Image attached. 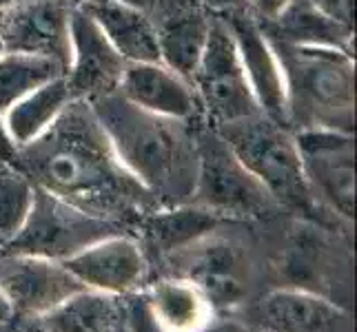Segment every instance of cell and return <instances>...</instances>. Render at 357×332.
Here are the masks:
<instances>
[{"label":"cell","instance_id":"cell-1","mask_svg":"<svg viewBox=\"0 0 357 332\" xmlns=\"http://www.w3.org/2000/svg\"><path fill=\"white\" fill-rule=\"evenodd\" d=\"M14 164L36 187L118 226L140 224L160 206L120 164L89 102H69L52 129L22 146Z\"/></svg>","mask_w":357,"mask_h":332},{"label":"cell","instance_id":"cell-2","mask_svg":"<svg viewBox=\"0 0 357 332\" xmlns=\"http://www.w3.org/2000/svg\"><path fill=\"white\" fill-rule=\"evenodd\" d=\"M114 151L160 206L187 204L195 182V125L142 111L112 93L89 102Z\"/></svg>","mask_w":357,"mask_h":332},{"label":"cell","instance_id":"cell-3","mask_svg":"<svg viewBox=\"0 0 357 332\" xmlns=\"http://www.w3.org/2000/svg\"><path fill=\"white\" fill-rule=\"evenodd\" d=\"M284 78L291 131L355 129V58L351 52L271 40Z\"/></svg>","mask_w":357,"mask_h":332},{"label":"cell","instance_id":"cell-4","mask_svg":"<svg viewBox=\"0 0 357 332\" xmlns=\"http://www.w3.org/2000/svg\"><path fill=\"white\" fill-rule=\"evenodd\" d=\"M213 129L229 142L233 153L271 193L280 208H293L306 217L324 213L309 191L298 144L287 125L264 113H255Z\"/></svg>","mask_w":357,"mask_h":332},{"label":"cell","instance_id":"cell-5","mask_svg":"<svg viewBox=\"0 0 357 332\" xmlns=\"http://www.w3.org/2000/svg\"><path fill=\"white\" fill-rule=\"evenodd\" d=\"M189 204L220 219H264L280 211L211 125H195V182Z\"/></svg>","mask_w":357,"mask_h":332},{"label":"cell","instance_id":"cell-6","mask_svg":"<svg viewBox=\"0 0 357 332\" xmlns=\"http://www.w3.org/2000/svg\"><path fill=\"white\" fill-rule=\"evenodd\" d=\"M191 87L198 95L206 125L211 127H222L260 113L240 63L236 40L220 16L211 18V29L191 76Z\"/></svg>","mask_w":357,"mask_h":332},{"label":"cell","instance_id":"cell-7","mask_svg":"<svg viewBox=\"0 0 357 332\" xmlns=\"http://www.w3.org/2000/svg\"><path fill=\"white\" fill-rule=\"evenodd\" d=\"M114 232H122V226L96 217L82 208L56 198L40 187H36L29 217L20 235L5 251L27 253L63 262L73 253L82 251L98 239Z\"/></svg>","mask_w":357,"mask_h":332},{"label":"cell","instance_id":"cell-8","mask_svg":"<svg viewBox=\"0 0 357 332\" xmlns=\"http://www.w3.org/2000/svg\"><path fill=\"white\" fill-rule=\"evenodd\" d=\"M171 277L187 279L198 288L215 315L231 313L249 297V264L242 248L218 232L169 253Z\"/></svg>","mask_w":357,"mask_h":332},{"label":"cell","instance_id":"cell-9","mask_svg":"<svg viewBox=\"0 0 357 332\" xmlns=\"http://www.w3.org/2000/svg\"><path fill=\"white\" fill-rule=\"evenodd\" d=\"M313 200L324 213L351 224L355 217V140L331 129L293 131Z\"/></svg>","mask_w":357,"mask_h":332},{"label":"cell","instance_id":"cell-10","mask_svg":"<svg viewBox=\"0 0 357 332\" xmlns=\"http://www.w3.org/2000/svg\"><path fill=\"white\" fill-rule=\"evenodd\" d=\"M127 60L122 58L100 24L80 5H73L69 18V58L65 82L71 100L93 102L118 91Z\"/></svg>","mask_w":357,"mask_h":332},{"label":"cell","instance_id":"cell-11","mask_svg":"<svg viewBox=\"0 0 357 332\" xmlns=\"http://www.w3.org/2000/svg\"><path fill=\"white\" fill-rule=\"evenodd\" d=\"M84 286L63 262L38 255L0 251V292L16 319H38Z\"/></svg>","mask_w":357,"mask_h":332},{"label":"cell","instance_id":"cell-12","mask_svg":"<svg viewBox=\"0 0 357 332\" xmlns=\"http://www.w3.org/2000/svg\"><path fill=\"white\" fill-rule=\"evenodd\" d=\"M84 288L129 297L144 288L146 257L140 244L125 232H114L63 260Z\"/></svg>","mask_w":357,"mask_h":332},{"label":"cell","instance_id":"cell-13","mask_svg":"<svg viewBox=\"0 0 357 332\" xmlns=\"http://www.w3.org/2000/svg\"><path fill=\"white\" fill-rule=\"evenodd\" d=\"M73 5V0H16L0 11V35L5 49L54 58L67 69Z\"/></svg>","mask_w":357,"mask_h":332},{"label":"cell","instance_id":"cell-14","mask_svg":"<svg viewBox=\"0 0 357 332\" xmlns=\"http://www.w3.org/2000/svg\"><path fill=\"white\" fill-rule=\"evenodd\" d=\"M220 18L227 22L233 40H236L240 63L244 67L246 80H249V87L253 91L260 113L287 125L284 78H282L275 49L271 45L268 35L264 33L262 22L249 9Z\"/></svg>","mask_w":357,"mask_h":332},{"label":"cell","instance_id":"cell-15","mask_svg":"<svg viewBox=\"0 0 357 332\" xmlns=\"http://www.w3.org/2000/svg\"><path fill=\"white\" fill-rule=\"evenodd\" d=\"M144 14L153 24L160 63L191 82L213 14H208L198 0H151Z\"/></svg>","mask_w":357,"mask_h":332},{"label":"cell","instance_id":"cell-16","mask_svg":"<svg viewBox=\"0 0 357 332\" xmlns=\"http://www.w3.org/2000/svg\"><path fill=\"white\" fill-rule=\"evenodd\" d=\"M127 102L149 113L184 122H200L202 111L191 82L160 60L127 63L116 91Z\"/></svg>","mask_w":357,"mask_h":332},{"label":"cell","instance_id":"cell-17","mask_svg":"<svg viewBox=\"0 0 357 332\" xmlns=\"http://www.w3.org/2000/svg\"><path fill=\"white\" fill-rule=\"evenodd\" d=\"M264 330L273 332H355L353 315L324 294L300 286L275 288L260 301Z\"/></svg>","mask_w":357,"mask_h":332},{"label":"cell","instance_id":"cell-18","mask_svg":"<svg viewBox=\"0 0 357 332\" xmlns=\"http://www.w3.org/2000/svg\"><path fill=\"white\" fill-rule=\"evenodd\" d=\"M268 40L293 47H322L342 49L353 54V27L326 16L306 0H289V5L280 14L262 22Z\"/></svg>","mask_w":357,"mask_h":332},{"label":"cell","instance_id":"cell-19","mask_svg":"<svg viewBox=\"0 0 357 332\" xmlns=\"http://www.w3.org/2000/svg\"><path fill=\"white\" fill-rule=\"evenodd\" d=\"M140 292L165 332H200L218 317L204 294L187 279L169 275Z\"/></svg>","mask_w":357,"mask_h":332},{"label":"cell","instance_id":"cell-20","mask_svg":"<svg viewBox=\"0 0 357 332\" xmlns=\"http://www.w3.org/2000/svg\"><path fill=\"white\" fill-rule=\"evenodd\" d=\"M84 9L100 24L102 33L127 63L160 60L153 24L142 9L118 5L114 0H100Z\"/></svg>","mask_w":357,"mask_h":332},{"label":"cell","instance_id":"cell-21","mask_svg":"<svg viewBox=\"0 0 357 332\" xmlns=\"http://www.w3.org/2000/svg\"><path fill=\"white\" fill-rule=\"evenodd\" d=\"M125 319V299L84 288L38 317L52 332H114Z\"/></svg>","mask_w":357,"mask_h":332},{"label":"cell","instance_id":"cell-22","mask_svg":"<svg viewBox=\"0 0 357 332\" xmlns=\"http://www.w3.org/2000/svg\"><path fill=\"white\" fill-rule=\"evenodd\" d=\"M69 102L73 100L63 76L43 84L40 89L31 91L14 106H9L3 116H5L7 131L14 144L18 146V151L22 146L31 144L33 140H38L45 131L52 129V125L63 116V111L69 106Z\"/></svg>","mask_w":357,"mask_h":332},{"label":"cell","instance_id":"cell-23","mask_svg":"<svg viewBox=\"0 0 357 332\" xmlns=\"http://www.w3.org/2000/svg\"><path fill=\"white\" fill-rule=\"evenodd\" d=\"M220 221L222 219L213 213L187 202L176 206H158L140 221V226L155 248L169 255L213 232L220 226Z\"/></svg>","mask_w":357,"mask_h":332},{"label":"cell","instance_id":"cell-24","mask_svg":"<svg viewBox=\"0 0 357 332\" xmlns=\"http://www.w3.org/2000/svg\"><path fill=\"white\" fill-rule=\"evenodd\" d=\"M63 76L65 65L60 60L38 54L5 52L0 58V113L43 84Z\"/></svg>","mask_w":357,"mask_h":332},{"label":"cell","instance_id":"cell-25","mask_svg":"<svg viewBox=\"0 0 357 332\" xmlns=\"http://www.w3.org/2000/svg\"><path fill=\"white\" fill-rule=\"evenodd\" d=\"M36 184L16 164H0V251L14 242L29 217Z\"/></svg>","mask_w":357,"mask_h":332},{"label":"cell","instance_id":"cell-26","mask_svg":"<svg viewBox=\"0 0 357 332\" xmlns=\"http://www.w3.org/2000/svg\"><path fill=\"white\" fill-rule=\"evenodd\" d=\"M125 310H127V324L131 332H165L153 319L149 306H146L142 292H135L125 297Z\"/></svg>","mask_w":357,"mask_h":332},{"label":"cell","instance_id":"cell-27","mask_svg":"<svg viewBox=\"0 0 357 332\" xmlns=\"http://www.w3.org/2000/svg\"><path fill=\"white\" fill-rule=\"evenodd\" d=\"M319 11H324L326 16L335 18L337 22L353 27V11H355V0H306Z\"/></svg>","mask_w":357,"mask_h":332},{"label":"cell","instance_id":"cell-28","mask_svg":"<svg viewBox=\"0 0 357 332\" xmlns=\"http://www.w3.org/2000/svg\"><path fill=\"white\" fill-rule=\"evenodd\" d=\"M287 5H289V0H249V11L260 22H268Z\"/></svg>","mask_w":357,"mask_h":332},{"label":"cell","instance_id":"cell-29","mask_svg":"<svg viewBox=\"0 0 357 332\" xmlns=\"http://www.w3.org/2000/svg\"><path fill=\"white\" fill-rule=\"evenodd\" d=\"M198 3L213 16H229L249 9V0H198Z\"/></svg>","mask_w":357,"mask_h":332},{"label":"cell","instance_id":"cell-30","mask_svg":"<svg viewBox=\"0 0 357 332\" xmlns=\"http://www.w3.org/2000/svg\"><path fill=\"white\" fill-rule=\"evenodd\" d=\"M18 157V146L11 140L5 125V116L0 113V164H14Z\"/></svg>","mask_w":357,"mask_h":332},{"label":"cell","instance_id":"cell-31","mask_svg":"<svg viewBox=\"0 0 357 332\" xmlns=\"http://www.w3.org/2000/svg\"><path fill=\"white\" fill-rule=\"evenodd\" d=\"M200 332H253V328L238 322V319H229V317L218 315L213 322L206 328H202Z\"/></svg>","mask_w":357,"mask_h":332},{"label":"cell","instance_id":"cell-32","mask_svg":"<svg viewBox=\"0 0 357 332\" xmlns=\"http://www.w3.org/2000/svg\"><path fill=\"white\" fill-rule=\"evenodd\" d=\"M14 322H16V315H14V310H11L9 301L5 299V294L0 292V326H9Z\"/></svg>","mask_w":357,"mask_h":332},{"label":"cell","instance_id":"cell-33","mask_svg":"<svg viewBox=\"0 0 357 332\" xmlns=\"http://www.w3.org/2000/svg\"><path fill=\"white\" fill-rule=\"evenodd\" d=\"M11 332H52L49 328H45L38 319H22V324L18 328H14Z\"/></svg>","mask_w":357,"mask_h":332},{"label":"cell","instance_id":"cell-34","mask_svg":"<svg viewBox=\"0 0 357 332\" xmlns=\"http://www.w3.org/2000/svg\"><path fill=\"white\" fill-rule=\"evenodd\" d=\"M114 3H118V5H127V7H133V9H146L149 7V3L151 0H114Z\"/></svg>","mask_w":357,"mask_h":332},{"label":"cell","instance_id":"cell-35","mask_svg":"<svg viewBox=\"0 0 357 332\" xmlns=\"http://www.w3.org/2000/svg\"><path fill=\"white\" fill-rule=\"evenodd\" d=\"M114 332H131L129 330V324H127V310H125V319H122V322L118 324V328Z\"/></svg>","mask_w":357,"mask_h":332},{"label":"cell","instance_id":"cell-36","mask_svg":"<svg viewBox=\"0 0 357 332\" xmlns=\"http://www.w3.org/2000/svg\"><path fill=\"white\" fill-rule=\"evenodd\" d=\"M76 5H80V7H91V5H96V3H100V0H73Z\"/></svg>","mask_w":357,"mask_h":332},{"label":"cell","instance_id":"cell-37","mask_svg":"<svg viewBox=\"0 0 357 332\" xmlns=\"http://www.w3.org/2000/svg\"><path fill=\"white\" fill-rule=\"evenodd\" d=\"M16 3V0H0V11H5L9 5H14Z\"/></svg>","mask_w":357,"mask_h":332},{"label":"cell","instance_id":"cell-38","mask_svg":"<svg viewBox=\"0 0 357 332\" xmlns=\"http://www.w3.org/2000/svg\"><path fill=\"white\" fill-rule=\"evenodd\" d=\"M5 52H7V49H5V40H3V35H0V58H3Z\"/></svg>","mask_w":357,"mask_h":332},{"label":"cell","instance_id":"cell-39","mask_svg":"<svg viewBox=\"0 0 357 332\" xmlns=\"http://www.w3.org/2000/svg\"><path fill=\"white\" fill-rule=\"evenodd\" d=\"M14 330V324H9V326H0V332H11Z\"/></svg>","mask_w":357,"mask_h":332},{"label":"cell","instance_id":"cell-40","mask_svg":"<svg viewBox=\"0 0 357 332\" xmlns=\"http://www.w3.org/2000/svg\"><path fill=\"white\" fill-rule=\"evenodd\" d=\"M262 332H273V330H262Z\"/></svg>","mask_w":357,"mask_h":332}]
</instances>
